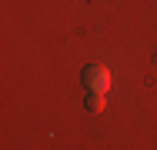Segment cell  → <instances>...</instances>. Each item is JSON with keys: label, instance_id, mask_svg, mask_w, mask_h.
Returning <instances> with one entry per match:
<instances>
[{"label": "cell", "instance_id": "6da1fadb", "mask_svg": "<svg viewBox=\"0 0 157 150\" xmlns=\"http://www.w3.org/2000/svg\"><path fill=\"white\" fill-rule=\"evenodd\" d=\"M80 80H84V87H87V90L107 93V90H110V70H107L104 63H87V67L80 70Z\"/></svg>", "mask_w": 157, "mask_h": 150}, {"label": "cell", "instance_id": "7a4b0ae2", "mask_svg": "<svg viewBox=\"0 0 157 150\" xmlns=\"http://www.w3.org/2000/svg\"><path fill=\"white\" fill-rule=\"evenodd\" d=\"M84 110H87V114H104V110H107V97L97 93V90H90L87 100H84Z\"/></svg>", "mask_w": 157, "mask_h": 150}]
</instances>
